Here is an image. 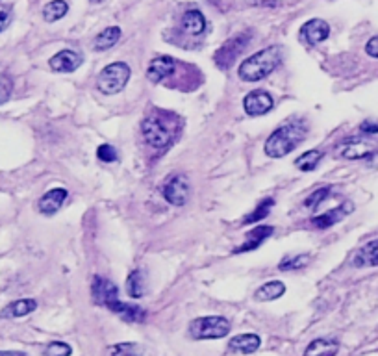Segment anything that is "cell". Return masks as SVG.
I'll return each instance as SVG.
<instances>
[{
  "instance_id": "8d00e7d4",
  "label": "cell",
  "mask_w": 378,
  "mask_h": 356,
  "mask_svg": "<svg viewBox=\"0 0 378 356\" xmlns=\"http://www.w3.org/2000/svg\"><path fill=\"white\" fill-rule=\"evenodd\" d=\"M8 25H10V13L8 11H0V32L4 30Z\"/></svg>"
},
{
  "instance_id": "ab89813d",
  "label": "cell",
  "mask_w": 378,
  "mask_h": 356,
  "mask_svg": "<svg viewBox=\"0 0 378 356\" xmlns=\"http://www.w3.org/2000/svg\"><path fill=\"white\" fill-rule=\"evenodd\" d=\"M91 2H94V4H97V2H102V0H91Z\"/></svg>"
},
{
  "instance_id": "d6986e66",
  "label": "cell",
  "mask_w": 378,
  "mask_h": 356,
  "mask_svg": "<svg viewBox=\"0 0 378 356\" xmlns=\"http://www.w3.org/2000/svg\"><path fill=\"white\" fill-rule=\"evenodd\" d=\"M356 267H378V240L367 241L354 256Z\"/></svg>"
},
{
  "instance_id": "6da1fadb",
  "label": "cell",
  "mask_w": 378,
  "mask_h": 356,
  "mask_svg": "<svg viewBox=\"0 0 378 356\" xmlns=\"http://www.w3.org/2000/svg\"><path fill=\"white\" fill-rule=\"evenodd\" d=\"M306 134H308V130L300 121L282 125L265 141V154L269 158H284L306 140Z\"/></svg>"
},
{
  "instance_id": "3957f363",
  "label": "cell",
  "mask_w": 378,
  "mask_h": 356,
  "mask_svg": "<svg viewBox=\"0 0 378 356\" xmlns=\"http://www.w3.org/2000/svg\"><path fill=\"white\" fill-rule=\"evenodd\" d=\"M230 321L223 316L197 317L189 325V336L193 340H219L230 334Z\"/></svg>"
},
{
  "instance_id": "7402d4cb",
  "label": "cell",
  "mask_w": 378,
  "mask_h": 356,
  "mask_svg": "<svg viewBox=\"0 0 378 356\" xmlns=\"http://www.w3.org/2000/svg\"><path fill=\"white\" fill-rule=\"evenodd\" d=\"M119 39H121L119 26H110V28H106V30H102L97 37H94L93 49L97 52L108 51V49H111Z\"/></svg>"
},
{
  "instance_id": "f1b7e54d",
  "label": "cell",
  "mask_w": 378,
  "mask_h": 356,
  "mask_svg": "<svg viewBox=\"0 0 378 356\" xmlns=\"http://www.w3.org/2000/svg\"><path fill=\"white\" fill-rule=\"evenodd\" d=\"M310 264L308 254H297V256H288L280 262L279 269L280 271H291V269H303Z\"/></svg>"
},
{
  "instance_id": "30bf717a",
  "label": "cell",
  "mask_w": 378,
  "mask_h": 356,
  "mask_svg": "<svg viewBox=\"0 0 378 356\" xmlns=\"http://www.w3.org/2000/svg\"><path fill=\"white\" fill-rule=\"evenodd\" d=\"M164 199L173 206H184L189 199V184L184 176H174L164 188Z\"/></svg>"
},
{
  "instance_id": "ffe728a7",
  "label": "cell",
  "mask_w": 378,
  "mask_h": 356,
  "mask_svg": "<svg viewBox=\"0 0 378 356\" xmlns=\"http://www.w3.org/2000/svg\"><path fill=\"white\" fill-rule=\"evenodd\" d=\"M339 351V341L329 340V338H319L306 347L304 356H336Z\"/></svg>"
},
{
  "instance_id": "5bb4252c",
  "label": "cell",
  "mask_w": 378,
  "mask_h": 356,
  "mask_svg": "<svg viewBox=\"0 0 378 356\" xmlns=\"http://www.w3.org/2000/svg\"><path fill=\"white\" fill-rule=\"evenodd\" d=\"M80 66H82V56L67 49L50 58V69L56 73H75Z\"/></svg>"
},
{
  "instance_id": "f546056e",
  "label": "cell",
  "mask_w": 378,
  "mask_h": 356,
  "mask_svg": "<svg viewBox=\"0 0 378 356\" xmlns=\"http://www.w3.org/2000/svg\"><path fill=\"white\" fill-rule=\"evenodd\" d=\"M274 206L273 199H265V201L260 202L256 208H254V211L250 214V216H247V219H245V225H249V223H260V221H264L265 217L269 216V211H271V208Z\"/></svg>"
},
{
  "instance_id": "4dcf8cb0",
  "label": "cell",
  "mask_w": 378,
  "mask_h": 356,
  "mask_svg": "<svg viewBox=\"0 0 378 356\" xmlns=\"http://www.w3.org/2000/svg\"><path fill=\"white\" fill-rule=\"evenodd\" d=\"M330 186H324V188H319V190H315L314 193H310L308 199L304 201V206L308 208V210H314V208H317L319 204L323 201H327L330 195Z\"/></svg>"
},
{
  "instance_id": "52a82bcc",
  "label": "cell",
  "mask_w": 378,
  "mask_h": 356,
  "mask_svg": "<svg viewBox=\"0 0 378 356\" xmlns=\"http://www.w3.org/2000/svg\"><path fill=\"white\" fill-rule=\"evenodd\" d=\"M273 97L264 90L250 91L249 95L243 99V108L250 117L265 116L267 111L273 110Z\"/></svg>"
},
{
  "instance_id": "d590c367",
  "label": "cell",
  "mask_w": 378,
  "mask_h": 356,
  "mask_svg": "<svg viewBox=\"0 0 378 356\" xmlns=\"http://www.w3.org/2000/svg\"><path fill=\"white\" fill-rule=\"evenodd\" d=\"M365 52H367L371 58H378V35L377 37H371L365 45Z\"/></svg>"
},
{
  "instance_id": "d6a6232c",
  "label": "cell",
  "mask_w": 378,
  "mask_h": 356,
  "mask_svg": "<svg viewBox=\"0 0 378 356\" xmlns=\"http://www.w3.org/2000/svg\"><path fill=\"white\" fill-rule=\"evenodd\" d=\"M73 349H71L69 343L65 341H50L49 345L45 347L43 356H71Z\"/></svg>"
},
{
  "instance_id": "ba28073f",
  "label": "cell",
  "mask_w": 378,
  "mask_h": 356,
  "mask_svg": "<svg viewBox=\"0 0 378 356\" xmlns=\"http://www.w3.org/2000/svg\"><path fill=\"white\" fill-rule=\"evenodd\" d=\"M91 297H93L94 305L108 306L110 302L119 299V290L114 282L102 276H94L93 284H91Z\"/></svg>"
},
{
  "instance_id": "277c9868",
  "label": "cell",
  "mask_w": 378,
  "mask_h": 356,
  "mask_svg": "<svg viewBox=\"0 0 378 356\" xmlns=\"http://www.w3.org/2000/svg\"><path fill=\"white\" fill-rule=\"evenodd\" d=\"M130 75H132V70H130V67L126 66L125 61H115V63L106 66L104 69L100 70L99 80H97L100 93L115 95V93L123 91L128 84Z\"/></svg>"
},
{
  "instance_id": "7a4b0ae2",
  "label": "cell",
  "mask_w": 378,
  "mask_h": 356,
  "mask_svg": "<svg viewBox=\"0 0 378 356\" xmlns=\"http://www.w3.org/2000/svg\"><path fill=\"white\" fill-rule=\"evenodd\" d=\"M282 61V49L276 45H271L264 51L256 52L245 60L238 69V75L245 82H260L269 76Z\"/></svg>"
},
{
  "instance_id": "8fae6325",
  "label": "cell",
  "mask_w": 378,
  "mask_h": 356,
  "mask_svg": "<svg viewBox=\"0 0 378 356\" xmlns=\"http://www.w3.org/2000/svg\"><path fill=\"white\" fill-rule=\"evenodd\" d=\"M106 308L110 312H114L115 316H119L121 319L126 323H145V319H147V312H145L143 308L128 305V302H123L121 299L110 302Z\"/></svg>"
},
{
  "instance_id": "8992f818",
  "label": "cell",
  "mask_w": 378,
  "mask_h": 356,
  "mask_svg": "<svg viewBox=\"0 0 378 356\" xmlns=\"http://www.w3.org/2000/svg\"><path fill=\"white\" fill-rule=\"evenodd\" d=\"M249 41H250L249 32H243V34L234 35L232 39L226 41V43L221 47L219 51L215 52V56H214L215 66L219 67V69H228V67L234 63L236 58L245 51V47L249 45Z\"/></svg>"
},
{
  "instance_id": "44dd1931",
  "label": "cell",
  "mask_w": 378,
  "mask_h": 356,
  "mask_svg": "<svg viewBox=\"0 0 378 356\" xmlns=\"http://www.w3.org/2000/svg\"><path fill=\"white\" fill-rule=\"evenodd\" d=\"M182 28L188 32L189 35H200L206 30V19L199 10L185 11L182 17Z\"/></svg>"
},
{
  "instance_id": "7c38bea8",
  "label": "cell",
  "mask_w": 378,
  "mask_h": 356,
  "mask_svg": "<svg viewBox=\"0 0 378 356\" xmlns=\"http://www.w3.org/2000/svg\"><path fill=\"white\" fill-rule=\"evenodd\" d=\"M174 67H176V61L171 58V56H159L149 63V69H147V78H149L152 84H159L161 80H165L167 76H171L174 73Z\"/></svg>"
},
{
  "instance_id": "2e32d148",
  "label": "cell",
  "mask_w": 378,
  "mask_h": 356,
  "mask_svg": "<svg viewBox=\"0 0 378 356\" xmlns=\"http://www.w3.org/2000/svg\"><path fill=\"white\" fill-rule=\"evenodd\" d=\"M262 345L258 334H238L228 341V349L234 355H252Z\"/></svg>"
},
{
  "instance_id": "e575fe53",
  "label": "cell",
  "mask_w": 378,
  "mask_h": 356,
  "mask_svg": "<svg viewBox=\"0 0 378 356\" xmlns=\"http://www.w3.org/2000/svg\"><path fill=\"white\" fill-rule=\"evenodd\" d=\"M360 132H363V134H378V123H374V121H363L362 125H360Z\"/></svg>"
},
{
  "instance_id": "d4e9b609",
  "label": "cell",
  "mask_w": 378,
  "mask_h": 356,
  "mask_svg": "<svg viewBox=\"0 0 378 356\" xmlns=\"http://www.w3.org/2000/svg\"><path fill=\"white\" fill-rule=\"evenodd\" d=\"M324 158V152L321 149H312V151H306L295 160V166L297 169L304 171V173H308V171L317 169V166L321 164V160Z\"/></svg>"
},
{
  "instance_id": "5b68a950",
  "label": "cell",
  "mask_w": 378,
  "mask_h": 356,
  "mask_svg": "<svg viewBox=\"0 0 378 356\" xmlns=\"http://www.w3.org/2000/svg\"><path fill=\"white\" fill-rule=\"evenodd\" d=\"M141 130H143V137L147 141V145H150L152 149L161 151V149H167L173 143V134L164 125V121H159L158 117L145 119L143 125H141Z\"/></svg>"
},
{
  "instance_id": "74e56055",
  "label": "cell",
  "mask_w": 378,
  "mask_h": 356,
  "mask_svg": "<svg viewBox=\"0 0 378 356\" xmlns=\"http://www.w3.org/2000/svg\"><path fill=\"white\" fill-rule=\"evenodd\" d=\"M0 356H28L20 351H0Z\"/></svg>"
},
{
  "instance_id": "cb8c5ba5",
  "label": "cell",
  "mask_w": 378,
  "mask_h": 356,
  "mask_svg": "<svg viewBox=\"0 0 378 356\" xmlns=\"http://www.w3.org/2000/svg\"><path fill=\"white\" fill-rule=\"evenodd\" d=\"M37 308V302L34 299H19L6 306L2 310V317H25Z\"/></svg>"
},
{
  "instance_id": "f35d334b",
  "label": "cell",
  "mask_w": 378,
  "mask_h": 356,
  "mask_svg": "<svg viewBox=\"0 0 378 356\" xmlns=\"http://www.w3.org/2000/svg\"><path fill=\"white\" fill-rule=\"evenodd\" d=\"M209 2H212L214 6H219V0H209Z\"/></svg>"
},
{
  "instance_id": "4fadbf2b",
  "label": "cell",
  "mask_w": 378,
  "mask_h": 356,
  "mask_svg": "<svg viewBox=\"0 0 378 356\" xmlns=\"http://www.w3.org/2000/svg\"><path fill=\"white\" fill-rule=\"evenodd\" d=\"M273 232H274L273 226H267V225L256 226V228H252V231L245 236L243 243H241L238 249H234V254H243V252L256 251V249H258V247L262 245V243H264V241L273 234Z\"/></svg>"
},
{
  "instance_id": "9c48e42d",
  "label": "cell",
  "mask_w": 378,
  "mask_h": 356,
  "mask_svg": "<svg viewBox=\"0 0 378 356\" xmlns=\"http://www.w3.org/2000/svg\"><path fill=\"white\" fill-rule=\"evenodd\" d=\"M330 35V26L323 19H312L300 28V39L310 47H315L323 43Z\"/></svg>"
},
{
  "instance_id": "83f0119b",
  "label": "cell",
  "mask_w": 378,
  "mask_h": 356,
  "mask_svg": "<svg viewBox=\"0 0 378 356\" xmlns=\"http://www.w3.org/2000/svg\"><path fill=\"white\" fill-rule=\"evenodd\" d=\"M126 291H128V295L134 297V299H140V297L143 295L145 284L140 269H135V271H132L128 275V278H126Z\"/></svg>"
},
{
  "instance_id": "e0dca14e",
  "label": "cell",
  "mask_w": 378,
  "mask_h": 356,
  "mask_svg": "<svg viewBox=\"0 0 378 356\" xmlns=\"http://www.w3.org/2000/svg\"><path fill=\"white\" fill-rule=\"evenodd\" d=\"M65 199H67V190H63V188H56V190L47 191L45 195L41 197L39 211L43 216H54L56 211L61 208Z\"/></svg>"
},
{
  "instance_id": "603a6c76",
  "label": "cell",
  "mask_w": 378,
  "mask_h": 356,
  "mask_svg": "<svg viewBox=\"0 0 378 356\" xmlns=\"http://www.w3.org/2000/svg\"><path fill=\"white\" fill-rule=\"evenodd\" d=\"M284 293H286L284 282L269 281L265 282L264 286L256 290L254 297H256V301H276V299H280Z\"/></svg>"
},
{
  "instance_id": "4316f807",
  "label": "cell",
  "mask_w": 378,
  "mask_h": 356,
  "mask_svg": "<svg viewBox=\"0 0 378 356\" xmlns=\"http://www.w3.org/2000/svg\"><path fill=\"white\" fill-rule=\"evenodd\" d=\"M67 11H69V6L63 0H52L49 4L43 8V19L47 23H54V20H60L61 17L67 16Z\"/></svg>"
},
{
  "instance_id": "836d02e7",
  "label": "cell",
  "mask_w": 378,
  "mask_h": 356,
  "mask_svg": "<svg viewBox=\"0 0 378 356\" xmlns=\"http://www.w3.org/2000/svg\"><path fill=\"white\" fill-rule=\"evenodd\" d=\"M97 156H99L100 161H104V164H114V161H117V151H115L111 145H100L99 149H97Z\"/></svg>"
},
{
  "instance_id": "1f68e13d",
  "label": "cell",
  "mask_w": 378,
  "mask_h": 356,
  "mask_svg": "<svg viewBox=\"0 0 378 356\" xmlns=\"http://www.w3.org/2000/svg\"><path fill=\"white\" fill-rule=\"evenodd\" d=\"M11 91H13V80L4 69H0V104H6L10 101Z\"/></svg>"
},
{
  "instance_id": "484cf974",
  "label": "cell",
  "mask_w": 378,
  "mask_h": 356,
  "mask_svg": "<svg viewBox=\"0 0 378 356\" xmlns=\"http://www.w3.org/2000/svg\"><path fill=\"white\" fill-rule=\"evenodd\" d=\"M106 356H143V347L134 341L115 343L106 349Z\"/></svg>"
},
{
  "instance_id": "9a60e30c",
  "label": "cell",
  "mask_w": 378,
  "mask_h": 356,
  "mask_svg": "<svg viewBox=\"0 0 378 356\" xmlns=\"http://www.w3.org/2000/svg\"><path fill=\"white\" fill-rule=\"evenodd\" d=\"M353 210H354L353 202H343V204L338 206V208H332V210L324 211L321 216L314 217V219H312V225H314L315 228H330V226L339 223L343 217H347Z\"/></svg>"
},
{
  "instance_id": "ac0fdd59",
  "label": "cell",
  "mask_w": 378,
  "mask_h": 356,
  "mask_svg": "<svg viewBox=\"0 0 378 356\" xmlns=\"http://www.w3.org/2000/svg\"><path fill=\"white\" fill-rule=\"evenodd\" d=\"M377 151L373 145H369V143H365V141H360V140H354V141H347L343 147H341V151H339V154H341V158H345V160H367L369 156L373 154V152Z\"/></svg>"
}]
</instances>
